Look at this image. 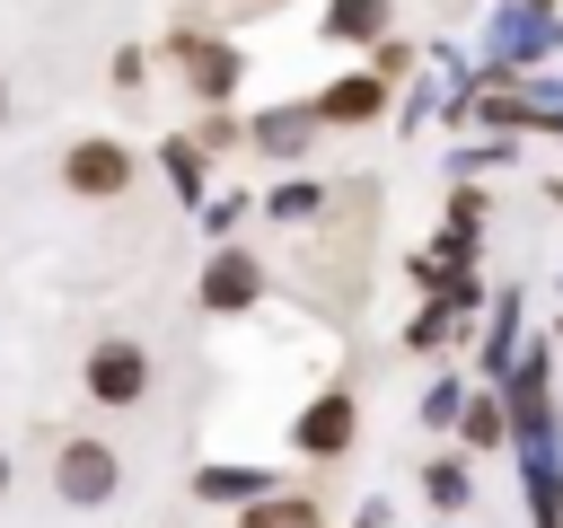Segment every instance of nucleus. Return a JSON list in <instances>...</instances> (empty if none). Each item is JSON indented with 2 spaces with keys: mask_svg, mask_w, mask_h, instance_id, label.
<instances>
[{
  "mask_svg": "<svg viewBox=\"0 0 563 528\" xmlns=\"http://www.w3.org/2000/svg\"><path fill=\"white\" fill-rule=\"evenodd\" d=\"M141 387H150V352L141 343H97L88 352V396L97 405H141Z\"/></svg>",
  "mask_w": 563,
  "mask_h": 528,
  "instance_id": "nucleus-1",
  "label": "nucleus"
},
{
  "mask_svg": "<svg viewBox=\"0 0 563 528\" xmlns=\"http://www.w3.org/2000/svg\"><path fill=\"white\" fill-rule=\"evenodd\" d=\"M53 484H62V502H106L114 493V449L106 440H62Z\"/></svg>",
  "mask_w": 563,
  "mask_h": 528,
  "instance_id": "nucleus-2",
  "label": "nucleus"
},
{
  "mask_svg": "<svg viewBox=\"0 0 563 528\" xmlns=\"http://www.w3.org/2000/svg\"><path fill=\"white\" fill-rule=\"evenodd\" d=\"M62 176H70V194H123L132 185V150L123 141H79L62 158Z\"/></svg>",
  "mask_w": 563,
  "mask_h": 528,
  "instance_id": "nucleus-3",
  "label": "nucleus"
},
{
  "mask_svg": "<svg viewBox=\"0 0 563 528\" xmlns=\"http://www.w3.org/2000/svg\"><path fill=\"white\" fill-rule=\"evenodd\" d=\"M352 422H361L352 396H317V405L299 414V449H308V458H343V449H352Z\"/></svg>",
  "mask_w": 563,
  "mask_h": 528,
  "instance_id": "nucleus-4",
  "label": "nucleus"
},
{
  "mask_svg": "<svg viewBox=\"0 0 563 528\" xmlns=\"http://www.w3.org/2000/svg\"><path fill=\"white\" fill-rule=\"evenodd\" d=\"M255 290H264L255 255H238V246H229V255H211V273H202V308H246Z\"/></svg>",
  "mask_w": 563,
  "mask_h": 528,
  "instance_id": "nucleus-5",
  "label": "nucleus"
},
{
  "mask_svg": "<svg viewBox=\"0 0 563 528\" xmlns=\"http://www.w3.org/2000/svg\"><path fill=\"white\" fill-rule=\"evenodd\" d=\"M378 106H387V88H378V79H334V88L317 97V123H369Z\"/></svg>",
  "mask_w": 563,
  "mask_h": 528,
  "instance_id": "nucleus-6",
  "label": "nucleus"
},
{
  "mask_svg": "<svg viewBox=\"0 0 563 528\" xmlns=\"http://www.w3.org/2000/svg\"><path fill=\"white\" fill-rule=\"evenodd\" d=\"M185 70H194L202 97H229V88H238V53H229V44H185Z\"/></svg>",
  "mask_w": 563,
  "mask_h": 528,
  "instance_id": "nucleus-7",
  "label": "nucleus"
},
{
  "mask_svg": "<svg viewBox=\"0 0 563 528\" xmlns=\"http://www.w3.org/2000/svg\"><path fill=\"white\" fill-rule=\"evenodd\" d=\"M325 35H343V44L387 35V0H334V9H325Z\"/></svg>",
  "mask_w": 563,
  "mask_h": 528,
  "instance_id": "nucleus-8",
  "label": "nucleus"
},
{
  "mask_svg": "<svg viewBox=\"0 0 563 528\" xmlns=\"http://www.w3.org/2000/svg\"><path fill=\"white\" fill-rule=\"evenodd\" d=\"M194 493H202V502H238V493H264V475H246V466H202Z\"/></svg>",
  "mask_w": 563,
  "mask_h": 528,
  "instance_id": "nucleus-9",
  "label": "nucleus"
},
{
  "mask_svg": "<svg viewBox=\"0 0 563 528\" xmlns=\"http://www.w3.org/2000/svg\"><path fill=\"white\" fill-rule=\"evenodd\" d=\"M308 123H317V114H264V123H255V141L282 158V150H299V141H308Z\"/></svg>",
  "mask_w": 563,
  "mask_h": 528,
  "instance_id": "nucleus-10",
  "label": "nucleus"
},
{
  "mask_svg": "<svg viewBox=\"0 0 563 528\" xmlns=\"http://www.w3.org/2000/svg\"><path fill=\"white\" fill-rule=\"evenodd\" d=\"M246 528H317V510L290 493V502H255V510H246Z\"/></svg>",
  "mask_w": 563,
  "mask_h": 528,
  "instance_id": "nucleus-11",
  "label": "nucleus"
},
{
  "mask_svg": "<svg viewBox=\"0 0 563 528\" xmlns=\"http://www.w3.org/2000/svg\"><path fill=\"white\" fill-rule=\"evenodd\" d=\"M466 440H484V449L501 440V405H493V396H484V405H466Z\"/></svg>",
  "mask_w": 563,
  "mask_h": 528,
  "instance_id": "nucleus-12",
  "label": "nucleus"
},
{
  "mask_svg": "<svg viewBox=\"0 0 563 528\" xmlns=\"http://www.w3.org/2000/svg\"><path fill=\"white\" fill-rule=\"evenodd\" d=\"M0 493H9V449H0Z\"/></svg>",
  "mask_w": 563,
  "mask_h": 528,
  "instance_id": "nucleus-13",
  "label": "nucleus"
},
{
  "mask_svg": "<svg viewBox=\"0 0 563 528\" xmlns=\"http://www.w3.org/2000/svg\"><path fill=\"white\" fill-rule=\"evenodd\" d=\"M0 114H9V79H0Z\"/></svg>",
  "mask_w": 563,
  "mask_h": 528,
  "instance_id": "nucleus-14",
  "label": "nucleus"
}]
</instances>
